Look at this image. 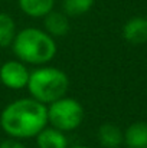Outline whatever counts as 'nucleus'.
Instances as JSON below:
<instances>
[{
	"label": "nucleus",
	"instance_id": "4468645a",
	"mask_svg": "<svg viewBox=\"0 0 147 148\" xmlns=\"http://www.w3.org/2000/svg\"><path fill=\"white\" fill-rule=\"evenodd\" d=\"M0 148H26V145L20 140L7 138V140H4V141L0 143Z\"/></svg>",
	"mask_w": 147,
	"mask_h": 148
},
{
	"label": "nucleus",
	"instance_id": "6e6552de",
	"mask_svg": "<svg viewBox=\"0 0 147 148\" xmlns=\"http://www.w3.org/2000/svg\"><path fill=\"white\" fill-rule=\"evenodd\" d=\"M35 143L38 148H68L69 140L66 132H62L50 125H46L36 137Z\"/></svg>",
	"mask_w": 147,
	"mask_h": 148
},
{
	"label": "nucleus",
	"instance_id": "9d476101",
	"mask_svg": "<svg viewBox=\"0 0 147 148\" xmlns=\"http://www.w3.org/2000/svg\"><path fill=\"white\" fill-rule=\"evenodd\" d=\"M17 6L28 17L43 19L55 9V0H17Z\"/></svg>",
	"mask_w": 147,
	"mask_h": 148
},
{
	"label": "nucleus",
	"instance_id": "f03ea898",
	"mask_svg": "<svg viewBox=\"0 0 147 148\" xmlns=\"http://www.w3.org/2000/svg\"><path fill=\"white\" fill-rule=\"evenodd\" d=\"M16 59L28 66H43L53 60L58 52L56 39L39 27H23L17 30L12 45Z\"/></svg>",
	"mask_w": 147,
	"mask_h": 148
},
{
	"label": "nucleus",
	"instance_id": "0eeeda50",
	"mask_svg": "<svg viewBox=\"0 0 147 148\" xmlns=\"http://www.w3.org/2000/svg\"><path fill=\"white\" fill-rule=\"evenodd\" d=\"M123 38L131 45H143L147 42V17L134 16L123 26Z\"/></svg>",
	"mask_w": 147,
	"mask_h": 148
},
{
	"label": "nucleus",
	"instance_id": "9b49d317",
	"mask_svg": "<svg viewBox=\"0 0 147 148\" xmlns=\"http://www.w3.org/2000/svg\"><path fill=\"white\" fill-rule=\"evenodd\" d=\"M124 144L127 148H147V122H133L124 131Z\"/></svg>",
	"mask_w": 147,
	"mask_h": 148
},
{
	"label": "nucleus",
	"instance_id": "f8f14e48",
	"mask_svg": "<svg viewBox=\"0 0 147 148\" xmlns=\"http://www.w3.org/2000/svg\"><path fill=\"white\" fill-rule=\"evenodd\" d=\"M16 33L17 27L14 19L9 13L0 12V48H10Z\"/></svg>",
	"mask_w": 147,
	"mask_h": 148
},
{
	"label": "nucleus",
	"instance_id": "423d86ee",
	"mask_svg": "<svg viewBox=\"0 0 147 148\" xmlns=\"http://www.w3.org/2000/svg\"><path fill=\"white\" fill-rule=\"evenodd\" d=\"M42 20H43V30L48 35H50L53 39L66 36L69 29H71L69 16H66L62 10H55L53 9Z\"/></svg>",
	"mask_w": 147,
	"mask_h": 148
},
{
	"label": "nucleus",
	"instance_id": "39448f33",
	"mask_svg": "<svg viewBox=\"0 0 147 148\" xmlns=\"http://www.w3.org/2000/svg\"><path fill=\"white\" fill-rule=\"evenodd\" d=\"M30 69L19 59H9L0 65V82L7 89L20 91L26 89Z\"/></svg>",
	"mask_w": 147,
	"mask_h": 148
},
{
	"label": "nucleus",
	"instance_id": "7ed1b4c3",
	"mask_svg": "<svg viewBox=\"0 0 147 148\" xmlns=\"http://www.w3.org/2000/svg\"><path fill=\"white\" fill-rule=\"evenodd\" d=\"M26 89L30 98L43 105H49L68 94L69 78L56 66H36L30 71Z\"/></svg>",
	"mask_w": 147,
	"mask_h": 148
},
{
	"label": "nucleus",
	"instance_id": "1a4fd4ad",
	"mask_svg": "<svg viewBox=\"0 0 147 148\" xmlns=\"http://www.w3.org/2000/svg\"><path fill=\"white\" fill-rule=\"evenodd\" d=\"M97 141L102 148H120L124 144V131L112 122H105L98 128Z\"/></svg>",
	"mask_w": 147,
	"mask_h": 148
},
{
	"label": "nucleus",
	"instance_id": "f257e3e1",
	"mask_svg": "<svg viewBox=\"0 0 147 148\" xmlns=\"http://www.w3.org/2000/svg\"><path fill=\"white\" fill-rule=\"evenodd\" d=\"M48 125L46 105L26 97L9 102L0 112V128L14 140L35 138Z\"/></svg>",
	"mask_w": 147,
	"mask_h": 148
},
{
	"label": "nucleus",
	"instance_id": "20e7f679",
	"mask_svg": "<svg viewBox=\"0 0 147 148\" xmlns=\"http://www.w3.org/2000/svg\"><path fill=\"white\" fill-rule=\"evenodd\" d=\"M46 114L48 125L66 134L79 128L85 116L82 103L68 95L46 105Z\"/></svg>",
	"mask_w": 147,
	"mask_h": 148
},
{
	"label": "nucleus",
	"instance_id": "ddd939ff",
	"mask_svg": "<svg viewBox=\"0 0 147 148\" xmlns=\"http://www.w3.org/2000/svg\"><path fill=\"white\" fill-rule=\"evenodd\" d=\"M95 0H62V12L69 17H77L88 13Z\"/></svg>",
	"mask_w": 147,
	"mask_h": 148
},
{
	"label": "nucleus",
	"instance_id": "2eb2a0df",
	"mask_svg": "<svg viewBox=\"0 0 147 148\" xmlns=\"http://www.w3.org/2000/svg\"><path fill=\"white\" fill-rule=\"evenodd\" d=\"M68 148H90L87 145H72V147H68Z\"/></svg>",
	"mask_w": 147,
	"mask_h": 148
}]
</instances>
